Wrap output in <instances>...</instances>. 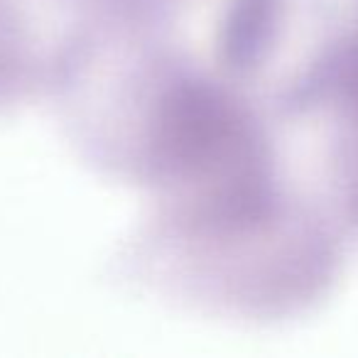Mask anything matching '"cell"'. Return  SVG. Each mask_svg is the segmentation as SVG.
<instances>
[{"instance_id": "6da1fadb", "label": "cell", "mask_w": 358, "mask_h": 358, "mask_svg": "<svg viewBox=\"0 0 358 358\" xmlns=\"http://www.w3.org/2000/svg\"><path fill=\"white\" fill-rule=\"evenodd\" d=\"M302 101L329 113L336 214L358 238V27L329 42L302 84Z\"/></svg>"}]
</instances>
